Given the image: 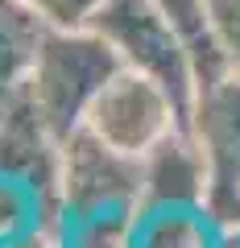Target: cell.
<instances>
[{
  "mask_svg": "<svg viewBox=\"0 0 240 248\" xmlns=\"http://www.w3.org/2000/svg\"><path fill=\"white\" fill-rule=\"evenodd\" d=\"M33 223H42L37 219V195L25 182L0 174V244L21 236V232H29Z\"/></svg>",
  "mask_w": 240,
  "mask_h": 248,
  "instance_id": "11",
  "label": "cell"
},
{
  "mask_svg": "<svg viewBox=\"0 0 240 248\" xmlns=\"http://www.w3.org/2000/svg\"><path fill=\"white\" fill-rule=\"evenodd\" d=\"M207 25L228 71H240V0H207Z\"/></svg>",
  "mask_w": 240,
  "mask_h": 248,
  "instance_id": "12",
  "label": "cell"
},
{
  "mask_svg": "<svg viewBox=\"0 0 240 248\" xmlns=\"http://www.w3.org/2000/svg\"><path fill=\"white\" fill-rule=\"evenodd\" d=\"M211 170L203 145L187 124H178L141 153V215L153 211H207Z\"/></svg>",
  "mask_w": 240,
  "mask_h": 248,
  "instance_id": "6",
  "label": "cell"
},
{
  "mask_svg": "<svg viewBox=\"0 0 240 248\" xmlns=\"http://www.w3.org/2000/svg\"><path fill=\"white\" fill-rule=\"evenodd\" d=\"M50 21L25 0H0V112L29 91V71L37 62Z\"/></svg>",
  "mask_w": 240,
  "mask_h": 248,
  "instance_id": "7",
  "label": "cell"
},
{
  "mask_svg": "<svg viewBox=\"0 0 240 248\" xmlns=\"http://www.w3.org/2000/svg\"><path fill=\"white\" fill-rule=\"evenodd\" d=\"M182 124V108L178 99L161 87L158 79L120 66L112 79L104 83V91L96 95V104L87 108L83 128H91L96 137H104L108 145L141 157L149 145H158L170 128Z\"/></svg>",
  "mask_w": 240,
  "mask_h": 248,
  "instance_id": "5",
  "label": "cell"
},
{
  "mask_svg": "<svg viewBox=\"0 0 240 248\" xmlns=\"http://www.w3.org/2000/svg\"><path fill=\"white\" fill-rule=\"evenodd\" d=\"M99 37L112 42L125 66L158 79L182 108V124H187L191 99H195V62H191L187 42L170 29V21L153 9L149 0H104L99 13L87 21Z\"/></svg>",
  "mask_w": 240,
  "mask_h": 248,
  "instance_id": "3",
  "label": "cell"
},
{
  "mask_svg": "<svg viewBox=\"0 0 240 248\" xmlns=\"http://www.w3.org/2000/svg\"><path fill=\"white\" fill-rule=\"evenodd\" d=\"M187 128L203 145L211 190H207V215L220 228L240 223V71L203 83L191 99Z\"/></svg>",
  "mask_w": 240,
  "mask_h": 248,
  "instance_id": "4",
  "label": "cell"
},
{
  "mask_svg": "<svg viewBox=\"0 0 240 248\" xmlns=\"http://www.w3.org/2000/svg\"><path fill=\"white\" fill-rule=\"evenodd\" d=\"M149 4L170 21V29L187 42L199 87H203V83H215L220 75H228V62H224L220 46H215V37H211V25H207V0H149Z\"/></svg>",
  "mask_w": 240,
  "mask_h": 248,
  "instance_id": "8",
  "label": "cell"
},
{
  "mask_svg": "<svg viewBox=\"0 0 240 248\" xmlns=\"http://www.w3.org/2000/svg\"><path fill=\"white\" fill-rule=\"evenodd\" d=\"M25 4H29V9H37L46 21H50V17H54V9H58V0H25Z\"/></svg>",
  "mask_w": 240,
  "mask_h": 248,
  "instance_id": "15",
  "label": "cell"
},
{
  "mask_svg": "<svg viewBox=\"0 0 240 248\" xmlns=\"http://www.w3.org/2000/svg\"><path fill=\"white\" fill-rule=\"evenodd\" d=\"M0 248H66V232H54V228H42V223H33L29 232H21V236L4 240Z\"/></svg>",
  "mask_w": 240,
  "mask_h": 248,
  "instance_id": "13",
  "label": "cell"
},
{
  "mask_svg": "<svg viewBox=\"0 0 240 248\" xmlns=\"http://www.w3.org/2000/svg\"><path fill=\"white\" fill-rule=\"evenodd\" d=\"M125 62L112 50L108 37H99L91 25H54L46 29L37 62L29 71V99L37 116L46 120L58 141L83 128L87 108L104 91V83Z\"/></svg>",
  "mask_w": 240,
  "mask_h": 248,
  "instance_id": "1",
  "label": "cell"
},
{
  "mask_svg": "<svg viewBox=\"0 0 240 248\" xmlns=\"http://www.w3.org/2000/svg\"><path fill=\"white\" fill-rule=\"evenodd\" d=\"M54 207L66 223L99 211H141V157L108 145L91 128H75L58 141Z\"/></svg>",
  "mask_w": 240,
  "mask_h": 248,
  "instance_id": "2",
  "label": "cell"
},
{
  "mask_svg": "<svg viewBox=\"0 0 240 248\" xmlns=\"http://www.w3.org/2000/svg\"><path fill=\"white\" fill-rule=\"evenodd\" d=\"M104 0H58V9H54V25H87L91 17L99 13Z\"/></svg>",
  "mask_w": 240,
  "mask_h": 248,
  "instance_id": "14",
  "label": "cell"
},
{
  "mask_svg": "<svg viewBox=\"0 0 240 248\" xmlns=\"http://www.w3.org/2000/svg\"><path fill=\"white\" fill-rule=\"evenodd\" d=\"M220 232L207 211H153L141 215L133 248H220Z\"/></svg>",
  "mask_w": 240,
  "mask_h": 248,
  "instance_id": "9",
  "label": "cell"
},
{
  "mask_svg": "<svg viewBox=\"0 0 240 248\" xmlns=\"http://www.w3.org/2000/svg\"><path fill=\"white\" fill-rule=\"evenodd\" d=\"M141 211H99L66 223V248H133Z\"/></svg>",
  "mask_w": 240,
  "mask_h": 248,
  "instance_id": "10",
  "label": "cell"
}]
</instances>
